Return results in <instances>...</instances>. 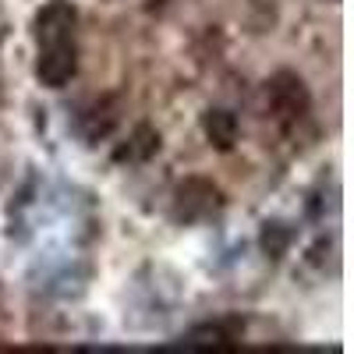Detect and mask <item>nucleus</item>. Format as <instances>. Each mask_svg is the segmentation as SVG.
Masks as SVG:
<instances>
[{"instance_id": "7", "label": "nucleus", "mask_w": 354, "mask_h": 354, "mask_svg": "<svg viewBox=\"0 0 354 354\" xmlns=\"http://www.w3.org/2000/svg\"><path fill=\"white\" fill-rule=\"evenodd\" d=\"M160 131L153 124H135V131L128 135L124 145L113 149V160L117 163H149L156 153H160Z\"/></svg>"}, {"instance_id": "1", "label": "nucleus", "mask_w": 354, "mask_h": 354, "mask_svg": "<svg viewBox=\"0 0 354 354\" xmlns=\"http://www.w3.org/2000/svg\"><path fill=\"white\" fill-rule=\"evenodd\" d=\"M223 209V192L205 181V177H185L181 185L174 188V205L170 213L177 223H202V220H213Z\"/></svg>"}, {"instance_id": "4", "label": "nucleus", "mask_w": 354, "mask_h": 354, "mask_svg": "<svg viewBox=\"0 0 354 354\" xmlns=\"http://www.w3.org/2000/svg\"><path fill=\"white\" fill-rule=\"evenodd\" d=\"M75 25H78V11H75L71 4H64V0H53V4H46V8L36 15L32 32H36L39 46H50V43H71Z\"/></svg>"}, {"instance_id": "2", "label": "nucleus", "mask_w": 354, "mask_h": 354, "mask_svg": "<svg viewBox=\"0 0 354 354\" xmlns=\"http://www.w3.org/2000/svg\"><path fill=\"white\" fill-rule=\"evenodd\" d=\"M266 106L280 124H298L312 110V93L298 71H277L266 82Z\"/></svg>"}, {"instance_id": "6", "label": "nucleus", "mask_w": 354, "mask_h": 354, "mask_svg": "<svg viewBox=\"0 0 354 354\" xmlns=\"http://www.w3.org/2000/svg\"><path fill=\"white\" fill-rule=\"evenodd\" d=\"M117 121H121V110H117V100H110V96H103V100H96L93 106H88L85 113H82V121H78V128H82V138L85 142H100V138H106L113 128H117Z\"/></svg>"}, {"instance_id": "5", "label": "nucleus", "mask_w": 354, "mask_h": 354, "mask_svg": "<svg viewBox=\"0 0 354 354\" xmlns=\"http://www.w3.org/2000/svg\"><path fill=\"white\" fill-rule=\"evenodd\" d=\"M202 135L216 153H230L234 145H238V135H241L238 113L227 110V106H209L202 113Z\"/></svg>"}, {"instance_id": "10", "label": "nucleus", "mask_w": 354, "mask_h": 354, "mask_svg": "<svg viewBox=\"0 0 354 354\" xmlns=\"http://www.w3.org/2000/svg\"><path fill=\"white\" fill-rule=\"evenodd\" d=\"M167 4V0H145V8H149V11H160Z\"/></svg>"}, {"instance_id": "11", "label": "nucleus", "mask_w": 354, "mask_h": 354, "mask_svg": "<svg viewBox=\"0 0 354 354\" xmlns=\"http://www.w3.org/2000/svg\"><path fill=\"white\" fill-rule=\"evenodd\" d=\"M0 103H4V88H0Z\"/></svg>"}, {"instance_id": "3", "label": "nucleus", "mask_w": 354, "mask_h": 354, "mask_svg": "<svg viewBox=\"0 0 354 354\" xmlns=\"http://www.w3.org/2000/svg\"><path fill=\"white\" fill-rule=\"evenodd\" d=\"M78 71V53L71 43H50L39 50V61H36V78L46 88H64Z\"/></svg>"}, {"instance_id": "9", "label": "nucleus", "mask_w": 354, "mask_h": 354, "mask_svg": "<svg viewBox=\"0 0 354 354\" xmlns=\"http://www.w3.org/2000/svg\"><path fill=\"white\" fill-rule=\"evenodd\" d=\"M294 238H298V230H294L287 220H266L259 227V248H262V255H270V259H283L290 252Z\"/></svg>"}, {"instance_id": "8", "label": "nucleus", "mask_w": 354, "mask_h": 354, "mask_svg": "<svg viewBox=\"0 0 354 354\" xmlns=\"http://www.w3.org/2000/svg\"><path fill=\"white\" fill-rule=\"evenodd\" d=\"M245 333V319H220V322H205V326H195L185 340L192 347H230L234 340H241Z\"/></svg>"}]
</instances>
